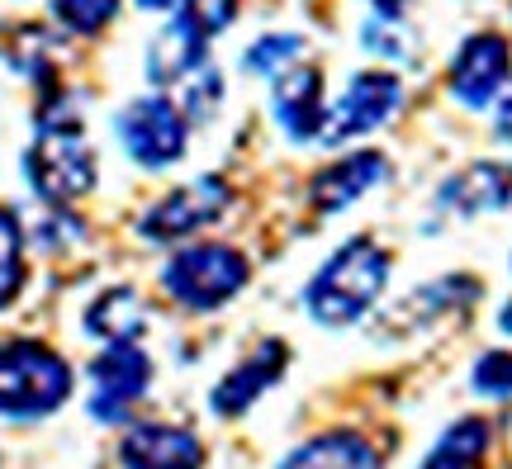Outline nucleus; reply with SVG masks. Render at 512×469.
Wrapping results in <instances>:
<instances>
[{
    "instance_id": "obj_12",
    "label": "nucleus",
    "mask_w": 512,
    "mask_h": 469,
    "mask_svg": "<svg viewBox=\"0 0 512 469\" xmlns=\"http://www.w3.org/2000/svg\"><path fill=\"white\" fill-rule=\"evenodd\" d=\"M384 176H389V162H384L380 152H351V157L323 166V171L313 176L309 199L318 214H342V209L356 204L366 190H375Z\"/></svg>"
},
{
    "instance_id": "obj_6",
    "label": "nucleus",
    "mask_w": 512,
    "mask_h": 469,
    "mask_svg": "<svg viewBox=\"0 0 512 469\" xmlns=\"http://www.w3.org/2000/svg\"><path fill=\"white\" fill-rule=\"evenodd\" d=\"M119 143L133 162L171 166L185 157V114L166 95H147L119 114Z\"/></svg>"
},
{
    "instance_id": "obj_5",
    "label": "nucleus",
    "mask_w": 512,
    "mask_h": 469,
    "mask_svg": "<svg viewBox=\"0 0 512 469\" xmlns=\"http://www.w3.org/2000/svg\"><path fill=\"white\" fill-rule=\"evenodd\" d=\"M403 86L394 72H356L347 81V91L328 105V124H323V143H351L361 133H375V128L399 109Z\"/></svg>"
},
{
    "instance_id": "obj_18",
    "label": "nucleus",
    "mask_w": 512,
    "mask_h": 469,
    "mask_svg": "<svg viewBox=\"0 0 512 469\" xmlns=\"http://www.w3.org/2000/svg\"><path fill=\"white\" fill-rule=\"evenodd\" d=\"M484 451H489V422L484 417H460L441 432V441L418 469H475L484 460Z\"/></svg>"
},
{
    "instance_id": "obj_27",
    "label": "nucleus",
    "mask_w": 512,
    "mask_h": 469,
    "mask_svg": "<svg viewBox=\"0 0 512 469\" xmlns=\"http://www.w3.org/2000/svg\"><path fill=\"white\" fill-rule=\"evenodd\" d=\"M143 10H176V5H185V0H138Z\"/></svg>"
},
{
    "instance_id": "obj_21",
    "label": "nucleus",
    "mask_w": 512,
    "mask_h": 469,
    "mask_svg": "<svg viewBox=\"0 0 512 469\" xmlns=\"http://www.w3.org/2000/svg\"><path fill=\"white\" fill-rule=\"evenodd\" d=\"M53 15L72 29V34H100L114 15H119V0H53Z\"/></svg>"
},
{
    "instance_id": "obj_23",
    "label": "nucleus",
    "mask_w": 512,
    "mask_h": 469,
    "mask_svg": "<svg viewBox=\"0 0 512 469\" xmlns=\"http://www.w3.org/2000/svg\"><path fill=\"white\" fill-rule=\"evenodd\" d=\"M475 389L489 398H512V351H484L479 356Z\"/></svg>"
},
{
    "instance_id": "obj_3",
    "label": "nucleus",
    "mask_w": 512,
    "mask_h": 469,
    "mask_svg": "<svg viewBox=\"0 0 512 469\" xmlns=\"http://www.w3.org/2000/svg\"><path fill=\"white\" fill-rule=\"evenodd\" d=\"M72 394V365L43 342H10L0 351V417L34 422L57 413Z\"/></svg>"
},
{
    "instance_id": "obj_17",
    "label": "nucleus",
    "mask_w": 512,
    "mask_h": 469,
    "mask_svg": "<svg viewBox=\"0 0 512 469\" xmlns=\"http://www.w3.org/2000/svg\"><path fill=\"white\" fill-rule=\"evenodd\" d=\"M147 304L133 289H105L91 308H86V332L105 337L110 346H133L138 332H147Z\"/></svg>"
},
{
    "instance_id": "obj_28",
    "label": "nucleus",
    "mask_w": 512,
    "mask_h": 469,
    "mask_svg": "<svg viewBox=\"0 0 512 469\" xmlns=\"http://www.w3.org/2000/svg\"><path fill=\"white\" fill-rule=\"evenodd\" d=\"M503 332H512V304L503 308Z\"/></svg>"
},
{
    "instance_id": "obj_2",
    "label": "nucleus",
    "mask_w": 512,
    "mask_h": 469,
    "mask_svg": "<svg viewBox=\"0 0 512 469\" xmlns=\"http://www.w3.org/2000/svg\"><path fill=\"white\" fill-rule=\"evenodd\" d=\"M384 285H389V256L370 237H356L347 247H337L332 261H323V271L304 289V304H309L313 323L351 327L361 313H370Z\"/></svg>"
},
{
    "instance_id": "obj_20",
    "label": "nucleus",
    "mask_w": 512,
    "mask_h": 469,
    "mask_svg": "<svg viewBox=\"0 0 512 469\" xmlns=\"http://www.w3.org/2000/svg\"><path fill=\"white\" fill-rule=\"evenodd\" d=\"M299 57H304V38L299 34H266L247 48V72L280 76L285 67H294Z\"/></svg>"
},
{
    "instance_id": "obj_10",
    "label": "nucleus",
    "mask_w": 512,
    "mask_h": 469,
    "mask_svg": "<svg viewBox=\"0 0 512 469\" xmlns=\"http://www.w3.org/2000/svg\"><path fill=\"white\" fill-rule=\"evenodd\" d=\"M275 119L294 143H323L328 100H323V72L313 62H294L275 76Z\"/></svg>"
},
{
    "instance_id": "obj_13",
    "label": "nucleus",
    "mask_w": 512,
    "mask_h": 469,
    "mask_svg": "<svg viewBox=\"0 0 512 469\" xmlns=\"http://www.w3.org/2000/svg\"><path fill=\"white\" fill-rule=\"evenodd\" d=\"M124 469H200L204 451L200 441L181 427H166V422H143L124 436L119 446Z\"/></svg>"
},
{
    "instance_id": "obj_1",
    "label": "nucleus",
    "mask_w": 512,
    "mask_h": 469,
    "mask_svg": "<svg viewBox=\"0 0 512 469\" xmlns=\"http://www.w3.org/2000/svg\"><path fill=\"white\" fill-rule=\"evenodd\" d=\"M24 171H29V185L48 204L81 199L95 185V152L67 100H53V105L38 109V133L24 152Z\"/></svg>"
},
{
    "instance_id": "obj_26",
    "label": "nucleus",
    "mask_w": 512,
    "mask_h": 469,
    "mask_svg": "<svg viewBox=\"0 0 512 469\" xmlns=\"http://www.w3.org/2000/svg\"><path fill=\"white\" fill-rule=\"evenodd\" d=\"M370 5L380 10V19H399V15H403V5H408V0H370Z\"/></svg>"
},
{
    "instance_id": "obj_7",
    "label": "nucleus",
    "mask_w": 512,
    "mask_h": 469,
    "mask_svg": "<svg viewBox=\"0 0 512 469\" xmlns=\"http://www.w3.org/2000/svg\"><path fill=\"white\" fill-rule=\"evenodd\" d=\"M228 199L233 195H228V181H223V176H195L190 185L171 190L162 204H152L143 214V223H138V233H143L147 242H181V237L209 228V223L228 209Z\"/></svg>"
},
{
    "instance_id": "obj_11",
    "label": "nucleus",
    "mask_w": 512,
    "mask_h": 469,
    "mask_svg": "<svg viewBox=\"0 0 512 469\" xmlns=\"http://www.w3.org/2000/svg\"><path fill=\"white\" fill-rule=\"evenodd\" d=\"M200 72H209V38L185 15H176L162 34L152 38V48H147V76H152V86L185 91Z\"/></svg>"
},
{
    "instance_id": "obj_24",
    "label": "nucleus",
    "mask_w": 512,
    "mask_h": 469,
    "mask_svg": "<svg viewBox=\"0 0 512 469\" xmlns=\"http://www.w3.org/2000/svg\"><path fill=\"white\" fill-rule=\"evenodd\" d=\"M238 5H242V0H185L181 15L190 19L204 38H214V34H223V29L238 19Z\"/></svg>"
},
{
    "instance_id": "obj_9",
    "label": "nucleus",
    "mask_w": 512,
    "mask_h": 469,
    "mask_svg": "<svg viewBox=\"0 0 512 469\" xmlns=\"http://www.w3.org/2000/svg\"><path fill=\"white\" fill-rule=\"evenodd\" d=\"M147 384H152V361L138 346H105L91 365V417L119 422L133 408V398L147 394Z\"/></svg>"
},
{
    "instance_id": "obj_15",
    "label": "nucleus",
    "mask_w": 512,
    "mask_h": 469,
    "mask_svg": "<svg viewBox=\"0 0 512 469\" xmlns=\"http://www.w3.org/2000/svg\"><path fill=\"white\" fill-rule=\"evenodd\" d=\"M512 199V171L503 166H470L451 181L441 185V204L456 209L460 218H475V214H494Z\"/></svg>"
},
{
    "instance_id": "obj_4",
    "label": "nucleus",
    "mask_w": 512,
    "mask_h": 469,
    "mask_svg": "<svg viewBox=\"0 0 512 469\" xmlns=\"http://www.w3.org/2000/svg\"><path fill=\"white\" fill-rule=\"evenodd\" d=\"M166 294L185 308H209L228 304L242 285H247V256L233 252V247H219V242H200V247H185L166 261L162 271Z\"/></svg>"
},
{
    "instance_id": "obj_22",
    "label": "nucleus",
    "mask_w": 512,
    "mask_h": 469,
    "mask_svg": "<svg viewBox=\"0 0 512 469\" xmlns=\"http://www.w3.org/2000/svg\"><path fill=\"white\" fill-rule=\"evenodd\" d=\"M361 43L384 62H408V53H413V38L403 34L399 19H370L361 29Z\"/></svg>"
},
{
    "instance_id": "obj_19",
    "label": "nucleus",
    "mask_w": 512,
    "mask_h": 469,
    "mask_svg": "<svg viewBox=\"0 0 512 469\" xmlns=\"http://www.w3.org/2000/svg\"><path fill=\"white\" fill-rule=\"evenodd\" d=\"M24 289V228L10 209H0V308H10Z\"/></svg>"
},
{
    "instance_id": "obj_25",
    "label": "nucleus",
    "mask_w": 512,
    "mask_h": 469,
    "mask_svg": "<svg viewBox=\"0 0 512 469\" xmlns=\"http://www.w3.org/2000/svg\"><path fill=\"white\" fill-rule=\"evenodd\" d=\"M494 138L498 143L512 147V86L498 95V109H494Z\"/></svg>"
},
{
    "instance_id": "obj_16",
    "label": "nucleus",
    "mask_w": 512,
    "mask_h": 469,
    "mask_svg": "<svg viewBox=\"0 0 512 469\" xmlns=\"http://www.w3.org/2000/svg\"><path fill=\"white\" fill-rule=\"evenodd\" d=\"M280 469H384L380 451L370 446L366 436L356 432H323L304 441L294 455H285Z\"/></svg>"
},
{
    "instance_id": "obj_14",
    "label": "nucleus",
    "mask_w": 512,
    "mask_h": 469,
    "mask_svg": "<svg viewBox=\"0 0 512 469\" xmlns=\"http://www.w3.org/2000/svg\"><path fill=\"white\" fill-rule=\"evenodd\" d=\"M280 370H285V346L280 342H266L256 356H247V361L233 370L228 379H219L214 384V394H209V408L219 417H238V413H247L256 398L271 389L275 379H280Z\"/></svg>"
},
{
    "instance_id": "obj_8",
    "label": "nucleus",
    "mask_w": 512,
    "mask_h": 469,
    "mask_svg": "<svg viewBox=\"0 0 512 469\" xmlns=\"http://www.w3.org/2000/svg\"><path fill=\"white\" fill-rule=\"evenodd\" d=\"M512 76V48L503 34H470L451 57V95L465 109L494 105Z\"/></svg>"
}]
</instances>
